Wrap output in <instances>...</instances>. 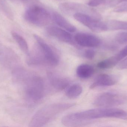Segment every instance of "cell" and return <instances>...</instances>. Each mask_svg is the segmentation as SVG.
Segmentation results:
<instances>
[{
  "instance_id": "obj_1",
  "label": "cell",
  "mask_w": 127,
  "mask_h": 127,
  "mask_svg": "<svg viewBox=\"0 0 127 127\" xmlns=\"http://www.w3.org/2000/svg\"><path fill=\"white\" fill-rule=\"evenodd\" d=\"M72 103H57L45 106L39 110L33 115L29 127H42L49 124L60 113L74 107Z\"/></svg>"
},
{
  "instance_id": "obj_2",
  "label": "cell",
  "mask_w": 127,
  "mask_h": 127,
  "mask_svg": "<svg viewBox=\"0 0 127 127\" xmlns=\"http://www.w3.org/2000/svg\"><path fill=\"white\" fill-rule=\"evenodd\" d=\"M20 84L24 85L25 97L29 103H36L44 97V84L39 77L29 73Z\"/></svg>"
},
{
  "instance_id": "obj_3",
  "label": "cell",
  "mask_w": 127,
  "mask_h": 127,
  "mask_svg": "<svg viewBox=\"0 0 127 127\" xmlns=\"http://www.w3.org/2000/svg\"><path fill=\"white\" fill-rule=\"evenodd\" d=\"M24 18L27 21L36 26L41 27L48 24L51 19L49 12L38 5H31L25 12Z\"/></svg>"
},
{
  "instance_id": "obj_4",
  "label": "cell",
  "mask_w": 127,
  "mask_h": 127,
  "mask_svg": "<svg viewBox=\"0 0 127 127\" xmlns=\"http://www.w3.org/2000/svg\"><path fill=\"white\" fill-rule=\"evenodd\" d=\"M127 101V97L119 93L106 92L95 98L94 101L95 106L101 108H110L122 105Z\"/></svg>"
},
{
  "instance_id": "obj_5",
  "label": "cell",
  "mask_w": 127,
  "mask_h": 127,
  "mask_svg": "<svg viewBox=\"0 0 127 127\" xmlns=\"http://www.w3.org/2000/svg\"><path fill=\"white\" fill-rule=\"evenodd\" d=\"M74 18L78 21L95 33H101L108 30L106 22L95 18L90 15L85 13H77L73 15Z\"/></svg>"
},
{
  "instance_id": "obj_6",
  "label": "cell",
  "mask_w": 127,
  "mask_h": 127,
  "mask_svg": "<svg viewBox=\"0 0 127 127\" xmlns=\"http://www.w3.org/2000/svg\"><path fill=\"white\" fill-rule=\"evenodd\" d=\"M33 36L45 57L47 65L52 67L58 65L60 62V57L56 51L38 35L34 34Z\"/></svg>"
},
{
  "instance_id": "obj_7",
  "label": "cell",
  "mask_w": 127,
  "mask_h": 127,
  "mask_svg": "<svg viewBox=\"0 0 127 127\" xmlns=\"http://www.w3.org/2000/svg\"><path fill=\"white\" fill-rule=\"evenodd\" d=\"M20 62L18 55L12 49L0 44V63L2 66L9 69L19 67Z\"/></svg>"
},
{
  "instance_id": "obj_8",
  "label": "cell",
  "mask_w": 127,
  "mask_h": 127,
  "mask_svg": "<svg viewBox=\"0 0 127 127\" xmlns=\"http://www.w3.org/2000/svg\"><path fill=\"white\" fill-rule=\"evenodd\" d=\"M76 43L82 47H95L100 45V40L97 37L85 33H78L75 36Z\"/></svg>"
},
{
  "instance_id": "obj_9",
  "label": "cell",
  "mask_w": 127,
  "mask_h": 127,
  "mask_svg": "<svg viewBox=\"0 0 127 127\" xmlns=\"http://www.w3.org/2000/svg\"><path fill=\"white\" fill-rule=\"evenodd\" d=\"M27 56V63L30 66L36 67L47 65L44 55L37 44L32 52Z\"/></svg>"
},
{
  "instance_id": "obj_10",
  "label": "cell",
  "mask_w": 127,
  "mask_h": 127,
  "mask_svg": "<svg viewBox=\"0 0 127 127\" xmlns=\"http://www.w3.org/2000/svg\"><path fill=\"white\" fill-rule=\"evenodd\" d=\"M46 31L50 36L59 40L69 44H74L72 36L68 31L54 26H50L46 28Z\"/></svg>"
},
{
  "instance_id": "obj_11",
  "label": "cell",
  "mask_w": 127,
  "mask_h": 127,
  "mask_svg": "<svg viewBox=\"0 0 127 127\" xmlns=\"http://www.w3.org/2000/svg\"><path fill=\"white\" fill-rule=\"evenodd\" d=\"M118 78L115 75L101 74L95 78L90 85V88L113 85L118 83Z\"/></svg>"
},
{
  "instance_id": "obj_12",
  "label": "cell",
  "mask_w": 127,
  "mask_h": 127,
  "mask_svg": "<svg viewBox=\"0 0 127 127\" xmlns=\"http://www.w3.org/2000/svg\"><path fill=\"white\" fill-rule=\"evenodd\" d=\"M48 77L51 85L54 88L62 91L66 88L69 84L68 80L52 72L48 74Z\"/></svg>"
},
{
  "instance_id": "obj_13",
  "label": "cell",
  "mask_w": 127,
  "mask_h": 127,
  "mask_svg": "<svg viewBox=\"0 0 127 127\" xmlns=\"http://www.w3.org/2000/svg\"><path fill=\"white\" fill-rule=\"evenodd\" d=\"M59 7L61 10L65 12H75V13H81L87 14L86 11L84 10L88 9L86 6H83L82 4L70 2L63 3L60 5Z\"/></svg>"
},
{
  "instance_id": "obj_14",
  "label": "cell",
  "mask_w": 127,
  "mask_h": 127,
  "mask_svg": "<svg viewBox=\"0 0 127 127\" xmlns=\"http://www.w3.org/2000/svg\"><path fill=\"white\" fill-rule=\"evenodd\" d=\"M52 17L54 21L60 27L62 28L65 30L71 33H73L76 31L75 27L59 13H54Z\"/></svg>"
},
{
  "instance_id": "obj_15",
  "label": "cell",
  "mask_w": 127,
  "mask_h": 127,
  "mask_svg": "<svg viewBox=\"0 0 127 127\" xmlns=\"http://www.w3.org/2000/svg\"><path fill=\"white\" fill-rule=\"evenodd\" d=\"M94 73V68L89 64H81L77 67L76 70L77 76L82 79L89 78L92 76Z\"/></svg>"
},
{
  "instance_id": "obj_16",
  "label": "cell",
  "mask_w": 127,
  "mask_h": 127,
  "mask_svg": "<svg viewBox=\"0 0 127 127\" xmlns=\"http://www.w3.org/2000/svg\"><path fill=\"white\" fill-rule=\"evenodd\" d=\"M12 37L17 42L19 47L23 52L27 55L30 53L29 47L27 42L24 37L15 31L11 33Z\"/></svg>"
},
{
  "instance_id": "obj_17",
  "label": "cell",
  "mask_w": 127,
  "mask_h": 127,
  "mask_svg": "<svg viewBox=\"0 0 127 127\" xmlns=\"http://www.w3.org/2000/svg\"><path fill=\"white\" fill-rule=\"evenodd\" d=\"M83 91V88L80 84H75L70 86L66 92V95L70 99H75L79 97Z\"/></svg>"
},
{
  "instance_id": "obj_18",
  "label": "cell",
  "mask_w": 127,
  "mask_h": 127,
  "mask_svg": "<svg viewBox=\"0 0 127 127\" xmlns=\"http://www.w3.org/2000/svg\"><path fill=\"white\" fill-rule=\"evenodd\" d=\"M108 30H110L127 31V22L119 21L117 20H111L106 22Z\"/></svg>"
},
{
  "instance_id": "obj_19",
  "label": "cell",
  "mask_w": 127,
  "mask_h": 127,
  "mask_svg": "<svg viewBox=\"0 0 127 127\" xmlns=\"http://www.w3.org/2000/svg\"><path fill=\"white\" fill-rule=\"evenodd\" d=\"M113 0H90L88 5L90 6L96 7L103 4L110 5Z\"/></svg>"
},
{
  "instance_id": "obj_20",
  "label": "cell",
  "mask_w": 127,
  "mask_h": 127,
  "mask_svg": "<svg viewBox=\"0 0 127 127\" xmlns=\"http://www.w3.org/2000/svg\"><path fill=\"white\" fill-rule=\"evenodd\" d=\"M115 40L116 42L120 44L127 43V32L118 33L116 36Z\"/></svg>"
},
{
  "instance_id": "obj_21",
  "label": "cell",
  "mask_w": 127,
  "mask_h": 127,
  "mask_svg": "<svg viewBox=\"0 0 127 127\" xmlns=\"http://www.w3.org/2000/svg\"><path fill=\"white\" fill-rule=\"evenodd\" d=\"M119 62L127 56V45L123 48L118 53L115 55Z\"/></svg>"
},
{
  "instance_id": "obj_22",
  "label": "cell",
  "mask_w": 127,
  "mask_h": 127,
  "mask_svg": "<svg viewBox=\"0 0 127 127\" xmlns=\"http://www.w3.org/2000/svg\"><path fill=\"white\" fill-rule=\"evenodd\" d=\"M95 52L92 49H87L84 51V56L88 59H92L95 56Z\"/></svg>"
},
{
  "instance_id": "obj_23",
  "label": "cell",
  "mask_w": 127,
  "mask_h": 127,
  "mask_svg": "<svg viewBox=\"0 0 127 127\" xmlns=\"http://www.w3.org/2000/svg\"><path fill=\"white\" fill-rule=\"evenodd\" d=\"M113 11L116 12H127V3L116 7L114 8Z\"/></svg>"
},
{
  "instance_id": "obj_24",
  "label": "cell",
  "mask_w": 127,
  "mask_h": 127,
  "mask_svg": "<svg viewBox=\"0 0 127 127\" xmlns=\"http://www.w3.org/2000/svg\"><path fill=\"white\" fill-rule=\"evenodd\" d=\"M117 68L119 70L127 69V57L118 63Z\"/></svg>"
},
{
  "instance_id": "obj_25",
  "label": "cell",
  "mask_w": 127,
  "mask_h": 127,
  "mask_svg": "<svg viewBox=\"0 0 127 127\" xmlns=\"http://www.w3.org/2000/svg\"><path fill=\"white\" fill-rule=\"evenodd\" d=\"M124 2H127V0H113L110 5L113 6V5H117L120 3Z\"/></svg>"
},
{
  "instance_id": "obj_26",
  "label": "cell",
  "mask_w": 127,
  "mask_h": 127,
  "mask_svg": "<svg viewBox=\"0 0 127 127\" xmlns=\"http://www.w3.org/2000/svg\"><path fill=\"white\" fill-rule=\"evenodd\" d=\"M22 3L27 4H32L34 2L37 1V0H18Z\"/></svg>"
},
{
  "instance_id": "obj_27",
  "label": "cell",
  "mask_w": 127,
  "mask_h": 127,
  "mask_svg": "<svg viewBox=\"0 0 127 127\" xmlns=\"http://www.w3.org/2000/svg\"><path fill=\"white\" fill-rule=\"evenodd\" d=\"M2 0H0V10L1 7V3H2Z\"/></svg>"
},
{
  "instance_id": "obj_28",
  "label": "cell",
  "mask_w": 127,
  "mask_h": 127,
  "mask_svg": "<svg viewBox=\"0 0 127 127\" xmlns=\"http://www.w3.org/2000/svg\"></svg>"
}]
</instances>
